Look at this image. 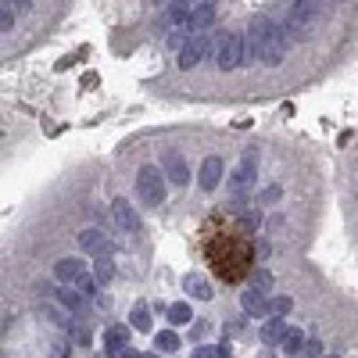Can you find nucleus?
Returning <instances> with one entry per match:
<instances>
[{
	"instance_id": "f257e3e1",
	"label": "nucleus",
	"mask_w": 358,
	"mask_h": 358,
	"mask_svg": "<svg viewBox=\"0 0 358 358\" xmlns=\"http://www.w3.org/2000/svg\"><path fill=\"white\" fill-rule=\"evenodd\" d=\"M247 61H261V65H279L290 47V33L287 29H279L272 18H251L247 25Z\"/></svg>"
},
{
	"instance_id": "f03ea898",
	"label": "nucleus",
	"mask_w": 358,
	"mask_h": 358,
	"mask_svg": "<svg viewBox=\"0 0 358 358\" xmlns=\"http://www.w3.org/2000/svg\"><path fill=\"white\" fill-rule=\"evenodd\" d=\"M244 61H247V40L237 33H219V40H215V65L222 72H233Z\"/></svg>"
},
{
	"instance_id": "7ed1b4c3",
	"label": "nucleus",
	"mask_w": 358,
	"mask_h": 358,
	"mask_svg": "<svg viewBox=\"0 0 358 358\" xmlns=\"http://www.w3.org/2000/svg\"><path fill=\"white\" fill-rule=\"evenodd\" d=\"M319 22H322V4H316V0H298V4L290 8L287 33L290 36H308Z\"/></svg>"
},
{
	"instance_id": "20e7f679",
	"label": "nucleus",
	"mask_w": 358,
	"mask_h": 358,
	"mask_svg": "<svg viewBox=\"0 0 358 358\" xmlns=\"http://www.w3.org/2000/svg\"><path fill=\"white\" fill-rule=\"evenodd\" d=\"M136 190H140V197H144L147 205H162L165 201V172L158 165H140Z\"/></svg>"
},
{
	"instance_id": "39448f33",
	"label": "nucleus",
	"mask_w": 358,
	"mask_h": 358,
	"mask_svg": "<svg viewBox=\"0 0 358 358\" xmlns=\"http://www.w3.org/2000/svg\"><path fill=\"white\" fill-rule=\"evenodd\" d=\"M79 247H83L90 258H97V261L115 255V240L107 237L104 229H83V233H79Z\"/></svg>"
},
{
	"instance_id": "423d86ee",
	"label": "nucleus",
	"mask_w": 358,
	"mask_h": 358,
	"mask_svg": "<svg viewBox=\"0 0 358 358\" xmlns=\"http://www.w3.org/2000/svg\"><path fill=\"white\" fill-rule=\"evenodd\" d=\"M255 176H258V151H247L244 154V162L237 165V172H233V194H237V190H247V186H251L255 183Z\"/></svg>"
},
{
	"instance_id": "0eeeda50",
	"label": "nucleus",
	"mask_w": 358,
	"mask_h": 358,
	"mask_svg": "<svg viewBox=\"0 0 358 358\" xmlns=\"http://www.w3.org/2000/svg\"><path fill=\"white\" fill-rule=\"evenodd\" d=\"M183 294H190L194 301H212L215 298V287L205 272H186L183 276Z\"/></svg>"
},
{
	"instance_id": "6e6552de",
	"label": "nucleus",
	"mask_w": 358,
	"mask_h": 358,
	"mask_svg": "<svg viewBox=\"0 0 358 358\" xmlns=\"http://www.w3.org/2000/svg\"><path fill=\"white\" fill-rule=\"evenodd\" d=\"M162 172L168 183H176V186H186L190 183V168H186V162L179 158L176 151H165V158H162Z\"/></svg>"
},
{
	"instance_id": "1a4fd4ad",
	"label": "nucleus",
	"mask_w": 358,
	"mask_h": 358,
	"mask_svg": "<svg viewBox=\"0 0 358 358\" xmlns=\"http://www.w3.org/2000/svg\"><path fill=\"white\" fill-rule=\"evenodd\" d=\"M54 276L61 279V283H75V287H79L90 272L83 266V258H61V261H54Z\"/></svg>"
},
{
	"instance_id": "9d476101",
	"label": "nucleus",
	"mask_w": 358,
	"mask_h": 358,
	"mask_svg": "<svg viewBox=\"0 0 358 358\" xmlns=\"http://www.w3.org/2000/svg\"><path fill=\"white\" fill-rule=\"evenodd\" d=\"M208 51V36H186L179 47V68H194Z\"/></svg>"
},
{
	"instance_id": "9b49d317",
	"label": "nucleus",
	"mask_w": 358,
	"mask_h": 358,
	"mask_svg": "<svg viewBox=\"0 0 358 358\" xmlns=\"http://www.w3.org/2000/svg\"><path fill=\"white\" fill-rule=\"evenodd\" d=\"M112 215H115V222L126 229V233H140L144 229V222H140V215H136V208L129 205V201H122V197H115L112 201Z\"/></svg>"
},
{
	"instance_id": "f8f14e48",
	"label": "nucleus",
	"mask_w": 358,
	"mask_h": 358,
	"mask_svg": "<svg viewBox=\"0 0 358 358\" xmlns=\"http://www.w3.org/2000/svg\"><path fill=\"white\" fill-rule=\"evenodd\" d=\"M57 305L65 308V312H75V316H86V312H90L86 294H83V290H68V287L57 290Z\"/></svg>"
},
{
	"instance_id": "ddd939ff",
	"label": "nucleus",
	"mask_w": 358,
	"mask_h": 358,
	"mask_svg": "<svg viewBox=\"0 0 358 358\" xmlns=\"http://www.w3.org/2000/svg\"><path fill=\"white\" fill-rule=\"evenodd\" d=\"M215 22V4H194V11H190V36H205V29Z\"/></svg>"
},
{
	"instance_id": "4468645a",
	"label": "nucleus",
	"mask_w": 358,
	"mask_h": 358,
	"mask_svg": "<svg viewBox=\"0 0 358 358\" xmlns=\"http://www.w3.org/2000/svg\"><path fill=\"white\" fill-rule=\"evenodd\" d=\"M197 183L205 186V190H215V186L222 183V158H205V165H201V176H197Z\"/></svg>"
},
{
	"instance_id": "2eb2a0df",
	"label": "nucleus",
	"mask_w": 358,
	"mask_h": 358,
	"mask_svg": "<svg viewBox=\"0 0 358 358\" xmlns=\"http://www.w3.org/2000/svg\"><path fill=\"white\" fill-rule=\"evenodd\" d=\"M240 305H244L247 316H269V298L261 290H255V287H247L240 294Z\"/></svg>"
},
{
	"instance_id": "dca6fc26",
	"label": "nucleus",
	"mask_w": 358,
	"mask_h": 358,
	"mask_svg": "<svg viewBox=\"0 0 358 358\" xmlns=\"http://www.w3.org/2000/svg\"><path fill=\"white\" fill-rule=\"evenodd\" d=\"M104 348H107V355L126 351L129 348V326H112V330L104 333Z\"/></svg>"
},
{
	"instance_id": "f3484780",
	"label": "nucleus",
	"mask_w": 358,
	"mask_h": 358,
	"mask_svg": "<svg viewBox=\"0 0 358 358\" xmlns=\"http://www.w3.org/2000/svg\"><path fill=\"white\" fill-rule=\"evenodd\" d=\"M287 333H290V326L283 319H266V326H261V340L266 344H283Z\"/></svg>"
},
{
	"instance_id": "a211bd4d",
	"label": "nucleus",
	"mask_w": 358,
	"mask_h": 358,
	"mask_svg": "<svg viewBox=\"0 0 358 358\" xmlns=\"http://www.w3.org/2000/svg\"><path fill=\"white\" fill-rule=\"evenodd\" d=\"M154 351L176 355V351H179V333H176V330H158V333H154Z\"/></svg>"
},
{
	"instance_id": "6ab92c4d",
	"label": "nucleus",
	"mask_w": 358,
	"mask_h": 358,
	"mask_svg": "<svg viewBox=\"0 0 358 358\" xmlns=\"http://www.w3.org/2000/svg\"><path fill=\"white\" fill-rule=\"evenodd\" d=\"M129 326H133V330H151V301H136L133 305Z\"/></svg>"
},
{
	"instance_id": "aec40b11",
	"label": "nucleus",
	"mask_w": 358,
	"mask_h": 358,
	"mask_svg": "<svg viewBox=\"0 0 358 358\" xmlns=\"http://www.w3.org/2000/svg\"><path fill=\"white\" fill-rule=\"evenodd\" d=\"M168 322H172V326H186V322H194V308L186 305V301L168 305Z\"/></svg>"
},
{
	"instance_id": "412c9836",
	"label": "nucleus",
	"mask_w": 358,
	"mask_h": 358,
	"mask_svg": "<svg viewBox=\"0 0 358 358\" xmlns=\"http://www.w3.org/2000/svg\"><path fill=\"white\" fill-rule=\"evenodd\" d=\"M301 348H305V333H301V330H290V333L283 337V344H279V351H287V355H294V351L301 355Z\"/></svg>"
},
{
	"instance_id": "4be33fe9",
	"label": "nucleus",
	"mask_w": 358,
	"mask_h": 358,
	"mask_svg": "<svg viewBox=\"0 0 358 358\" xmlns=\"http://www.w3.org/2000/svg\"><path fill=\"white\" fill-rule=\"evenodd\" d=\"M251 287L261 290V294L272 290V272H269V269H251Z\"/></svg>"
},
{
	"instance_id": "5701e85b",
	"label": "nucleus",
	"mask_w": 358,
	"mask_h": 358,
	"mask_svg": "<svg viewBox=\"0 0 358 358\" xmlns=\"http://www.w3.org/2000/svg\"><path fill=\"white\" fill-rule=\"evenodd\" d=\"M290 308H294L290 298H269V319H283Z\"/></svg>"
},
{
	"instance_id": "b1692460",
	"label": "nucleus",
	"mask_w": 358,
	"mask_h": 358,
	"mask_svg": "<svg viewBox=\"0 0 358 358\" xmlns=\"http://www.w3.org/2000/svg\"><path fill=\"white\" fill-rule=\"evenodd\" d=\"M93 272H97V283H107V279L115 276V266H112V258H101V261H93Z\"/></svg>"
},
{
	"instance_id": "393cba45",
	"label": "nucleus",
	"mask_w": 358,
	"mask_h": 358,
	"mask_svg": "<svg viewBox=\"0 0 358 358\" xmlns=\"http://www.w3.org/2000/svg\"><path fill=\"white\" fill-rule=\"evenodd\" d=\"M298 358H322V340H305V348Z\"/></svg>"
},
{
	"instance_id": "a878e982",
	"label": "nucleus",
	"mask_w": 358,
	"mask_h": 358,
	"mask_svg": "<svg viewBox=\"0 0 358 358\" xmlns=\"http://www.w3.org/2000/svg\"><path fill=\"white\" fill-rule=\"evenodd\" d=\"M194 358H222V348H219V344H201V348L194 351Z\"/></svg>"
},
{
	"instance_id": "bb28decb",
	"label": "nucleus",
	"mask_w": 358,
	"mask_h": 358,
	"mask_svg": "<svg viewBox=\"0 0 358 358\" xmlns=\"http://www.w3.org/2000/svg\"><path fill=\"white\" fill-rule=\"evenodd\" d=\"M68 330H72V337H75V340H79V344H90V340H93V337H90V330H86V326H83V322H72V326H68Z\"/></svg>"
},
{
	"instance_id": "cd10ccee",
	"label": "nucleus",
	"mask_w": 358,
	"mask_h": 358,
	"mask_svg": "<svg viewBox=\"0 0 358 358\" xmlns=\"http://www.w3.org/2000/svg\"><path fill=\"white\" fill-rule=\"evenodd\" d=\"M43 316L51 319L54 326H72V322H68V316H65V312H57V308H43Z\"/></svg>"
},
{
	"instance_id": "c85d7f7f",
	"label": "nucleus",
	"mask_w": 358,
	"mask_h": 358,
	"mask_svg": "<svg viewBox=\"0 0 358 358\" xmlns=\"http://www.w3.org/2000/svg\"><path fill=\"white\" fill-rule=\"evenodd\" d=\"M11 22H14V14H11V11H8V4H4V11H0V29L8 33V29H11Z\"/></svg>"
},
{
	"instance_id": "c756f323",
	"label": "nucleus",
	"mask_w": 358,
	"mask_h": 358,
	"mask_svg": "<svg viewBox=\"0 0 358 358\" xmlns=\"http://www.w3.org/2000/svg\"><path fill=\"white\" fill-rule=\"evenodd\" d=\"M112 358H140V355H136L133 348H126V351H118V355H112Z\"/></svg>"
},
{
	"instance_id": "7c9ffc66",
	"label": "nucleus",
	"mask_w": 358,
	"mask_h": 358,
	"mask_svg": "<svg viewBox=\"0 0 358 358\" xmlns=\"http://www.w3.org/2000/svg\"><path fill=\"white\" fill-rule=\"evenodd\" d=\"M222 348V358H233V351H229V344H219Z\"/></svg>"
},
{
	"instance_id": "2f4dec72",
	"label": "nucleus",
	"mask_w": 358,
	"mask_h": 358,
	"mask_svg": "<svg viewBox=\"0 0 358 358\" xmlns=\"http://www.w3.org/2000/svg\"><path fill=\"white\" fill-rule=\"evenodd\" d=\"M140 358H158V355H151V351H147V355H140Z\"/></svg>"
},
{
	"instance_id": "473e14b6",
	"label": "nucleus",
	"mask_w": 358,
	"mask_h": 358,
	"mask_svg": "<svg viewBox=\"0 0 358 358\" xmlns=\"http://www.w3.org/2000/svg\"><path fill=\"white\" fill-rule=\"evenodd\" d=\"M322 358H337V355H322Z\"/></svg>"
}]
</instances>
